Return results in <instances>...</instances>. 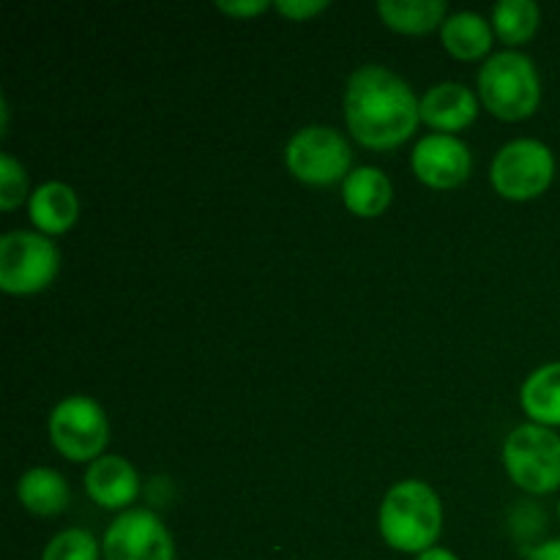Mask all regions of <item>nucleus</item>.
<instances>
[{"label": "nucleus", "mask_w": 560, "mask_h": 560, "mask_svg": "<svg viewBox=\"0 0 560 560\" xmlns=\"http://www.w3.org/2000/svg\"><path fill=\"white\" fill-rule=\"evenodd\" d=\"M342 109L353 140L370 151L399 148L421 124V98L397 71L381 63L359 66L348 77Z\"/></svg>", "instance_id": "1"}, {"label": "nucleus", "mask_w": 560, "mask_h": 560, "mask_svg": "<svg viewBox=\"0 0 560 560\" xmlns=\"http://www.w3.org/2000/svg\"><path fill=\"white\" fill-rule=\"evenodd\" d=\"M377 528L392 550L410 556L432 550L443 530L441 495L421 479L397 481L383 495Z\"/></svg>", "instance_id": "2"}, {"label": "nucleus", "mask_w": 560, "mask_h": 560, "mask_svg": "<svg viewBox=\"0 0 560 560\" xmlns=\"http://www.w3.org/2000/svg\"><path fill=\"white\" fill-rule=\"evenodd\" d=\"M479 98L495 118L525 120L541 104V77L534 58L520 49H503L481 63Z\"/></svg>", "instance_id": "3"}, {"label": "nucleus", "mask_w": 560, "mask_h": 560, "mask_svg": "<svg viewBox=\"0 0 560 560\" xmlns=\"http://www.w3.org/2000/svg\"><path fill=\"white\" fill-rule=\"evenodd\" d=\"M503 468L528 495L560 490V435L550 427L520 424L503 443Z\"/></svg>", "instance_id": "4"}, {"label": "nucleus", "mask_w": 560, "mask_h": 560, "mask_svg": "<svg viewBox=\"0 0 560 560\" xmlns=\"http://www.w3.org/2000/svg\"><path fill=\"white\" fill-rule=\"evenodd\" d=\"M556 153L534 137L506 142L490 164L492 189L512 202H528L545 195L556 180Z\"/></svg>", "instance_id": "5"}, {"label": "nucleus", "mask_w": 560, "mask_h": 560, "mask_svg": "<svg viewBox=\"0 0 560 560\" xmlns=\"http://www.w3.org/2000/svg\"><path fill=\"white\" fill-rule=\"evenodd\" d=\"M284 164L290 175L306 186L342 184L353 170V151L342 131L331 126H304L284 145Z\"/></svg>", "instance_id": "6"}, {"label": "nucleus", "mask_w": 560, "mask_h": 560, "mask_svg": "<svg viewBox=\"0 0 560 560\" xmlns=\"http://www.w3.org/2000/svg\"><path fill=\"white\" fill-rule=\"evenodd\" d=\"M55 452L69 463H96L109 443V421L102 405L88 394L60 399L47 421Z\"/></svg>", "instance_id": "7"}, {"label": "nucleus", "mask_w": 560, "mask_h": 560, "mask_svg": "<svg viewBox=\"0 0 560 560\" xmlns=\"http://www.w3.org/2000/svg\"><path fill=\"white\" fill-rule=\"evenodd\" d=\"M60 249L42 233L11 230L0 238V290L5 295H36L55 282Z\"/></svg>", "instance_id": "8"}, {"label": "nucleus", "mask_w": 560, "mask_h": 560, "mask_svg": "<svg viewBox=\"0 0 560 560\" xmlns=\"http://www.w3.org/2000/svg\"><path fill=\"white\" fill-rule=\"evenodd\" d=\"M102 556L104 560H175V541L159 514L129 509L109 523Z\"/></svg>", "instance_id": "9"}, {"label": "nucleus", "mask_w": 560, "mask_h": 560, "mask_svg": "<svg viewBox=\"0 0 560 560\" xmlns=\"http://www.w3.org/2000/svg\"><path fill=\"white\" fill-rule=\"evenodd\" d=\"M410 170L424 186L448 191L463 186L474 173V153L457 135H427L410 153Z\"/></svg>", "instance_id": "10"}, {"label": "nucleus", "mask_w": 560, "mask_h": 560, "mask_svg": "<svg viewBox=\"0 0 560 560\" xmlns=\"http://www.w3.org/2000/svg\"><path fill=\"white\" fill-rule=\"evenodd\" d=\"M85 492L96 506L109 512H129L131 503L140 495V474L135 465L120 454H104L85 470Z\"/></svg>", "instance_id": "11"}, {"label": "nucleus", "mask_w": 560, "mask_h": 560, "mask_svg": "<svg viewBox=\"0 0 560 560\" xmlns=\"http://www.w3.org/2000/svg\"><path fill=\"white\" fill-rule=\"evenodd\" d=\"M479 115V93L463 82H441L421 96V120L438 135L468 129Z\"/></svg>", "instance_id": "12"}, {"label": "nucleus", "mask_w": 560, "mask_h": 560, "mask_svg": "<svg viewBox=\"0 0 560 560\" xmlns=\"http://www.w3.org/2000/svg\"><path fill=\"white\" fill-rule=\"evenodd\" d=\"M27 213H31L33 228L42 235H47V238L63 235L80 219V197L63 180H47L31 191Z\"/></svg>", "instance_id": "13"}, {"label": "nucleus", "mask_w": 560, "mask_h": 560, "mask_svg": "<svg viewBox=\"0 0 560 560\" xmlns=\"http://www.w3.org/2000/svg\"><path fill=\"white\" fill-rule=\"evenodd\" d=\"M16 501L33 517H58L69 509V481L55 468H31L16 481Z\"/></svg>", "instance_id": "14"}, {"label": "nucleus", "mask_w": 560, "mask_h": 560, "mask_svg": "<svg viewBox=\"0 0 560 560\" xmlns=\"http://www.w3.org/2000/svg\"><path fill=\"white\" fill-rule=\"evenodd\" d=\"M394 200L392 178L381 167H353L342 180V202L350 213L361 219H377L388 211Z\"/></svg>", "instance_id": "15"}, {"label": "nucleus", "mask_w": 560, "mask_h": 560, "mask_svg": "<svg viewBox=\"0 0 560 560\" xmlns=\"http://www.w3.org/2000/svg\"><path fill=\"white\" fill-rule=\"evenodd\" d=\"M441 42L452 58L470 63V60H481L485 55H490L495 31H492V22H487L476 11H457L443 22Z\"/></svg>", "instance_id": "16"}, {"label": "nucleus", "mask_w": 560, "mask_h": 560, "mask_svg": "<svg viewBox=\"0 0 560 560\" xmlns=\"http://www.w3.org/2000/svg\"><path fill=\"white\" fill-rule=\"evenodd\" d=\"M520 405L530 424H541L556 430L560 427V361L541 364L525 377L520 388Z\"/></svg>", "instance_id": "17"}, {"label": "nucleus", "mask_w": 560, "mask_h": 560, "mask_svg": "<svg viewBox=\"0 0 560 560\" xmlns=\"http://www.w3.org/2000/svg\"><path fill=\"white\" fill-rule=\"evenodd\" d=\"M446 3L443 0H381L377 14L383 25L402 36H424L438 31L446 22Z\"/></svg>", "instance_id": "18"}, {"label": "nucleus", "mask_w": 560, "mask_h": 560, "mask_svg": "<svg viewBox=\"0 0 560 560\" xmlns=\"http://www.w3.org/2000/svg\"><path fill=\"white\" fill-rule=\"evenodd\" d=\"M492 31L509 47L528 44L536 36L541 22V11L534 0H501L492 9Z\"/></svg>", "instance_id": "19"}, {"label": "nucleus", "mask_w": 560, "mask_h": 560, "mask_svg": "<svg viewBox=\"0 0 560 560\" xmlns=\"http://www.w3.org/2000/svg\"><path fill=\"white\" fill-rule=\"evenodd\" d=\"M102 545L85 528H66L49 539L42 560H102Z\"/></svg>", "instance_id": "20"}, {"label": "nucleus", "mask_w": 560, "mask_h": 560, "mask_svg": "<svg viewBox=\"0 0 560 560\" xmlns=\"http://www.w3.org/2000/svg\"><path fill=\"white\" fill-rule=\"evenodd\" d=\"M25 200H31L25 167L11 153H0V208L14 211Z\"/></svg>", "instance_id": "21"}, {"label": "nucleus", "mask_w": 560, "mask_h": 560, "mask_svg": "<svg viewBox=\"0 0 560 560\" xmlns=\"http://www.w3.org/2000/svg\"><path fill=\"white\" fill-rule=\"evenodd\" d=\"M545 512H541L539 506H534V503L528 501H520L517 506H514L512 512V534L514 539L520 541V545H525V550H536V547L541 545L539 539L541 534H545Z\"/></svg>", "instance_id": "22"}, {"label": "nucleus", "mask_w": 560, "mask_h": 560, "mask_svg": "<svg viewBox=\"0 0 560 560\" xmlns=\"http://www.w3.org/2000/svg\"><path fill=\"white\" fill-rule=\"evenodd\" d=\"M273 9L284 16V20H293V22H306L312 16L323 14L328 9L326 0H277Z\"/></svg>", "instance_id": "23"}, {"label": "nucleus", "mask_w": 560, "mask_h": 560, "mask_svg": "<svg viewBox=\"0 0 560 560\" xmlns=\"http://www.w3.org/2000/svg\"><path fill=\"white\" fill-rule=\"evenodd\" d=\"M217 9L222 14L235 16V20H252V16L268 11V3L266 0H219Z\"/></svg>", "instance_id": "24"}, {"label": "nucleus", "mask_w": 560, "mask_h": 560, "mask_svg": "<svg viewBox=\"0 0 560 560\" xmlns=\"http://www.w3.org/2000/svg\"><path fill=\"white\" fill-rule=\"evenodd\" d=\"M528 560H560V539L541 541L536 550L528 552Z\"/></svg>", "instance_id": "25"}, {"label": "nucleus", "mask_w": 560, "mask_h": 560, "mask_svg": "<svg viewBox=\"0 0 560 560\" xmlns=\"http://www.w3.org/2000/svg\"><path fill=\"white\" fill-rule=\"evenodd\" d=\"M416 560H459V558L454 556L452 550H446V547H432V550L416 556Z\"/></svg>", "instance_id": "26"}, {"label": "nucleus", "mask_w": 560, "mask_h": 560, "mask_svg": "<svg viewBox=\"0 0 560 560\" xmlns=\"http://www.w3.org/2000/svg\"><path fill=\"white\" fill-rule=\"evenodd\" d=\"M558 520H560V501H558Z\"/></svg>", "instance_id": "27"}]
</instances>
